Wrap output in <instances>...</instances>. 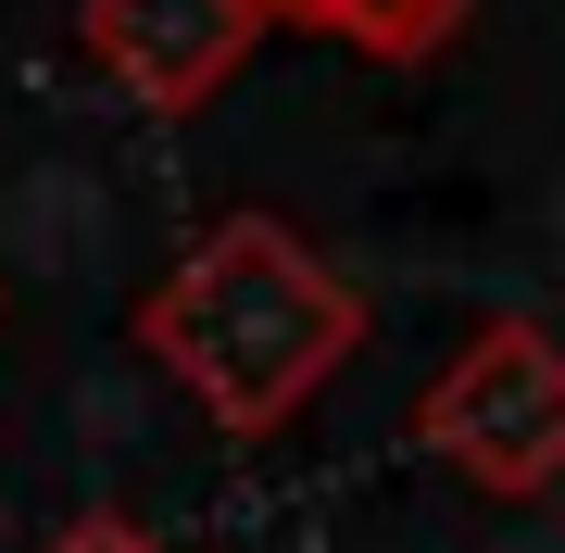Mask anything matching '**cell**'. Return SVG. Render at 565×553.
<instances>
[{
	"label": "cell",
	"instance_id": "obj_1",
	"mask_svg": "<svg viewBox=\"0 0 565 553\" xmlns=\"http://www.w3.org/2000/svg\"><path fill=\"white\" fill-rule=\"evenodd\" d=\"M364 340V289L327 277V252L277 214H226L189 240V265L139 302V352L189 403L214 415V440H277Z\"/></svg>",
	"mask_w": 565,
	"mask_h": 553
},
{
	"label": "cell",
	"instance_id": "obj_5",
	"mask_svg": "<svg viewBox=\"0 0 565 553\" xmlns=\"http://www.w3.org/2000/svg\"><path fill=\"white\" fill-rule=\"evenodd\" d=\"M51 553H163V529H139L126 503H88V515H63Z\"/></svg>",
	"mask_w": 565,
	"mask_h": 553
},
{
	"label": "cell",
	"instance_id": "obj_3",
	"mask_svg": "<svg viewBox=\"0 0 565 553\" xmlns=\"http://www.w3.org/2000/svg\"><path fill=\"white\" fill-rule=\"evenodd\" d=\"M252 39H264L252 0H76V51L139 114H202L252 63Z\"/></svg>",
	"mask_w": 565,
	"mask_h": 553
},
{
	"label": "cell",
	"instance_id": "obj_4",
	"mask_svg": "<svg viewBox=\"0 0 565 553\" xmlns=\"http://www.w3.org/2000/svg\"><path fill=\"white\" fill-rule=\"evenodd\" d=\"M264 25H302V39L377 51V63H427L465 39V0H252Z\"/></svg>",
	"mask_w": 565,
	"mask_h": 553
},
{
	"label": "cell",
	"instance_id": "obj_2",
	"mask_svg": "<svg viewBox=\"0 0 565 553\" xmlns=\"http://www.w3.org/2000/svg\"><path fill=\"white\" fill-rule=\"evenodd\" d=\"M415 440L427 466H452L490 503H541L565 478V365L541 315H490L440 377L415 390Z\"/></svg>",
	"mask_w": 565,
	"mask_h": 553
}]
</instances>
